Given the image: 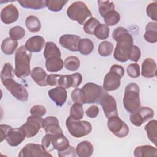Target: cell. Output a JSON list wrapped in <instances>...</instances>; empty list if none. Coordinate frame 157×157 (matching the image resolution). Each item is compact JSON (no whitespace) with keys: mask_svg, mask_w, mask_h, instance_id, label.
<instances>
[{"mask_svg":"<svg viewBox=\"0 0 157 157\" xmlns=\"http://www.w3.org/2000/svg\"><path fill=\"white\" fill-rule=\"evenodd\" d=\"M13 78V69L12 66L9 63H6L1 72V81Z\"/></svg>","mask_w":157,"mask_h":157,"instance_id":"cell-42","label":"cell"},{"mask_svg":"<svg viewBox=\"0 0 157 157\" xmlns=\"http://www.w3.org/2000/svg\"><path fill=\"white\" fill-rule=\"evenodd\" d=\"M109 32L110 29L107 25L99 23L94 30V35L98 39L104 40L109 36Z\"/></svg>","mask_w":157,"mask_h":157,"instance_id":"cell-34","label":"cell"},{"mask_svg":"<svg viewBox=\"0 0 157 157\" xmlns=\"http://www.w3.org/2000/svg\"><path fill=\"white\" fill-rule=\"evenodd\" d=\"M51 139H52V134H47L42 139L41 143L42 145L47 150L48 148L51 144Z\"/></svg>","mask_w":157,"mask_h":157,"instance_id":"cell-53","label":"cell"},{"mask_svg":"<svg viewBox=\"0 0 157 157\" xmlns=\"http://www.w3.org/2000/svg\"><path fill=\"white\" fill-rule=\"evenodd\" d=\"M50 98L56 104L57 106L61 107L66 101L67 94L66 88L58 86L48 91Z\"/></svg>","mask_w":157,"mask_h":157,"instance_id":"cell-17","label":"cell"},{"mask_svg":"<svg viewBox=\"0 0 157 157\" xmlns=\"http://www.w3.org/2000/svg\"><path fill=\"white\" fill-rule=\"evenodd\" d=\"M18 2L26 9H40L46 6L45 1L43 0H18Z\"/></svg>","mask_w":157,"mask_h":157,"instance_id":"cell-31","label":"cell"},{"mask_svg":"<svg viewBox=\"0 0 157 157\" xmlns=\"http://www.w3.org/2000/svg\"><path fill=\"white\" fill-rule=\"evenodd\" d=\"M66 13L71 20L76 21L80 25H84L86 18H91L92 15L86 4L80 1L72 3L67 8Z\"/></svg>","mask_w":157,"mask_h":157,"instance_id":"cell-5","label":"cell"},{"mask_svg":"<svg viewBox=\"0 0 157 157\" xmlns=\"http://www.w3.org/2000/svg\"><path fill=\"white\" fill-rule=\"evenodd\" d=\"M59 74H50L48 75L47 78V83L50 86H56L58 85V80L59 77Z\"/></svg>","mask_w":157,"mask_h":157,"instance_id":"cell-52","label":"cell"},{"mask_svg":"<svg viewBox=\"0 0 157 157\" xmlns=\"http://www.w3.org/2000/svg\"><path fill=\"white\" fill-rule=\"evenodd\" d=\"M18 47L17 40H13L10 37L4 39L1 44V50L6 55L13 54Z\"/></svg>","mask_w":157,"mask_h":157,"instance_id":"cell-28","label":"cell"},{"mask_svg":"<svg viewBox=\"0 0 157 157\" xmlns=\"http://www.w3.org/2000/svg\"><path fill=\"white\" fill-rule=\"evenodd\" d=\"M99 21L94 17L90 18L83 25L84 31L90 35L94 34V30L97 26L99 24Z\"/></svg>","mask_w":157,"mask_h":157,"instance_id":"cell-40","label":"cell"},{"mask_svg":"<svg viewBox=\"0 0 157 157\" xmlns=\"http://www.w3.org/2000/svg\"><path fill=\"white\" fill-rule=\"evenodd\" d=\"M45 39L40 36H34L29 38L25 47L29 52H39L44 47Z\"/></svg>","mask_w":157,"mask_h":157,"instance_id":"cell-19","label":"cell"},{"mask_svg":"<svg viewBox=\"0 0 157 157\" xmlns=\"http://www.w3.org/2000/svg\"><path fill=\"white\" fill-rule=\"evenodd\" d=\"M42 128H43L47 134H63V131L59 124V121L54 116H48L43 119Z\"/></svg>","mask_w":157,"mask_h":157,"instance_id":"cell-15","label":"cell"},{"mask_svg":"<svg viewBox=\"0 0 157 157\" xmlns=\"http://www.w3.org/2000/svg\"><path fill=\"white\" fill-rule=\"evenodd\" d=\"M13 128L12 126L7 125V124H1L0 125V129H1V142H2L4 139H6V137L9 133V132Z\"/></svg>","mask_w":157,"mask_h":157,"instance_id":"cell-50","label":"cell"},{"mask_svg":"<svg viewBox=\"0 0 157 157\" xmlns=\"http://www.w3.org/2000/svg\"><path fill=\"white\" fill-rule=\"evenodd\" d=\"M134 155L136 157L157 156V150L149 145H140L137 147L134 151Z\"/></svg>","mask_w":157,"mask_h":157,"instance_id":"cell-24","label":"cell"},{"mask_svg":"<svg viewBox=\"0 0 157 157\" xmlns=\"http://www.w3.org/2000/svg\"><path fill=\"white\" fill-rule=\"evenodd\" d=\"M20 157H36L46 156L52 157V155L48 153L47 150L40 144L29 143L27 144L18 153Z\"/></svg>","mask_w":157,"mask_h":157,"instance_id":"cell-11","label":"cell"},{"mask_svg":"<svg viewBox=\"0 0 157 157\" xmlns=\"http://www.w3.org/2000/svg\"><path fill=\"white\" fill-rule=\"evenodd\" d=\"M66 126L69 132L76 138L87 136L92 131V126L90 122L85 120H74L71 117H68L66 119Z\"/></svg>","mask_w":157,"mask_h":157,"instance_id":"cell-7","label":"cell"},{"mask_svg":"<svg viewBox=\"0 0 157 157\" xmlns=\"http://www.w3.org/2000/svg\"><path fill=\"white\" fill-rule=\"evenodd\" d=\"M80 65V61L78 57L75 56H69L67 57L64 61V66L69 71H75Z\"/></svg>","mask_w":157,"mask_h":157,"instance_id":"cell-33","label":"cell"},{"mask_svg":"<svg viewBox=\"0 0 157 157\" xmlns=\"http://www.w3.org/2000/svg\"><path fill=\"white\" fill-rule=\"evenodd\" d=\"M105 92L100 86L94 83H87L80 88L82 104H94L99 102Z\"/></svg>","mask_w":157,"mask_h":157,"instance_id":"cell-6","label":"cell"},{"mask_svg":"<svg viewBox=\"0 0 157 157\" xmlns=\"http://www.w3.org/2000/svg\"><path fill=\"white\" fill-rule=\"evenodd\" d=\"M26 137V135L23 131L20 128H18L12 129L9 132L6 137V140L10 146L17 147L20 145Z\"/></svg>","mask_w":157,"mask_h":157,"instance_id":"cell-18","label":"cell"},{"mask_svg":"<svg viewBox=\"0 0 157 157\" xmlns=\"http://www.w3.org/2000/svg\"><path fill=\"white\" fill-rule=\"evenodd\" d=\"M112 37L117 42L113 53L115 60L121 63L129 60V53L134 46L131 34L126 28L119 26L113 30Z\"/></svg>","mask_w":157,"mask_h":157,"instance_id":"cell-1","label":"cell"},{"mask_svg":"<svg viewBox=\"0 0 157 157\" xmlns=\"http://www.w3.org/2000/svg\"><path fill=\"white\" fill-rule=\"evenodd\" d=\"M127 74L132 78H137L140 75V66L137 63L130 64L127 67Z\"/></svg>","mask_w":157,"mask_h":157,"instance_id":"cell-45","label":"cell"},{"mask_svg":"<svg viewBox=\"0 0 157 157\" xmlns=\"http://www.w3.org/2000/svg\"><path fill=\"white\" fill-rule=\"evenodd\" d=\"M31 53L25 45L20 47L15 55L14 74L18 78H25L31 74L30 61Z\"/></svg>","mask_w":157,"mask_h":157,"instance_id":"cell-2","label":"cell"},{"mask_svg":"<svg viewBox=\"0 0 157 157\" xmlns=\"http://www.w3.org/2000/svg\"><path fill=\"white\" fill-rule=\"evenodd\" d=\"M99 12L101 17H104L107 13L115 10V4L109 1H98Z\"/></svg>","mask_w":157,"mask_h":157,"instance_id":"cell-39","label":"cell"},{"mask_svg":"<svg viewBox=\"0 0 157 157\" xmlns=\"http://www.w3.org/2000/svg\"><path fill=\"white\" fill-rule=\"evenodd\" d=\"M33 80L40 86H46L47 85V78L48 75L41 67H34L31 72Z\"/></svg>","mask_w":157,"mask_h":157,"instance_id":"cell-22","label":"cell"},{"mask_svg":"<svg viewBox=\"0 0 157 157\" xmlns=\"http://www.w3.org/2000/svg\"><path fill=\"white\" fill-rule=\"evenodd\" d=\"M46 109L42 105H35L30 109V113L33 115L42 117L46 113Z\"/></svg>","mask_w":157,"mask_h":157,"instance_id":"cell-46","label":"cell"},{"mask_svg":"<svg viewBox=\"0 0 157 157\" xmlns=\"http://www.w3.org/2000/svg\"><path fill=\"white\" fill-rule=\"evenodd\" d=\"M93 42L88 38L81 39L78 44V51L83 55H90L93 50Z\"/></svg>","mask_w":157,"mask_h":157,"instance_id":"cell-29","label":"cell"},{"mask_svg":"<svg viewBox=\"0 0 157 157\" xmlns=\"http://www.w3.org/2000/svg\"><path fill=\"white\" fill-rule=\"evenodd\" d=\"M107 127L115 136L123 138L129 133V127L118 115H114L108 118Z\"/></svg>","mask_w":157,"mask_h":157,"instance_id":"cell-9","label":"cell"},{"mask_svg":"<svg viewBox=\"0 0 157 157\" xmlns=\"http://www.w3.org/2000/svg\"><path fill=\"white\" fill-rule=\"evenodd\" d=\"M58 86L66 89L72 87V81L71 75H60L58 80Z\"/></svg>","mask_w":157,"mask_h":157,"instance_id":"cell-44","label":"cell"},{"mask_svg":"<svg viewBox=\"0 0 157 157\" xmlns=\"http://www.w3.org/2000/svg\"><path fill=\"white\" fill-rule=\"evenodd\" d=\"M156 128L157 121L156 120L150 121L145 126V130L149 140L156 146Z\"/></svg>","mask_w":157,"mask_h":157,"instance_id":"cell-30","label":"cell"},{"mask_svg":"<svg viewBox=\"0 0 157 157\" xmlns=\"http://www.w3.org/2000/svg\"><path fill=\"white\" fill-rule=\"evenodd\" d=\"M145 40L151 44L157 42V23L156 22H150L145 26L144 34Z\"/></svg>","mask_w":157,"mask_h":157,"instance_id":"cell-25","label":"cell"},{"mask_svg":"<svg viewBox=\"0 0 157 157\" xmlns=\"http://www.w3.org/2000/svg\"><path fill=\"white\" fill-rule=\"evenodd\" d=\"M51 144L53 148L58 150V152L62 151L69 147V140L63 134H52Z\"/></svg>","mask_w":157,"mask_h":157,"instance_id":"cell-21","label":"cell"},{"mask_svg":"<svg viewBox=\"0 0 157 157\" xmlns=\"http://www.w3.org/2000/svg\"><path fill=\"white\" fill-rule=\"evenodd\" d=\"M2 82V85L17 99L21 101H26L28 99V92L21 84L15 82L13 78H8Z\"/></svg>","mask_w":157,"mask_h":157,"instance_id":"cell-8","label":"cell"},{"mask_svg":"<svg viewBox=\"0 0 157 157\" xmlns=\"http://www.w3.org/2000/svg\"><path fill=\"white\" fill-rule=\"evenodd\" d=\"M124 74L123 67L113 64L110 67V71L105 75L103 82V89L106 91H112L117 90L121 83V78Z\"/></svg>","mask_w":157,"mask_h":157,"instance_id":"cell-4","label":"cell"},{"mask_svg":"<svg viewBox=\"0 0 157 157\" xmlns=\"http://www.w3.org/2000/svg\"><path fill=\"white\" fill-rule=\"evenodd\" d=\"M141 75L146 78L155 77L156 75V64L154 59L146 58L142 64Z\"/></svg>","mask_w":157,"mask_h":157,"instance_id":"cell-20","label":"cell"},{"mask_svg":"<svg viewBox=\"0 0 157 157\" xmlns=\"http://www.w3.org/2000/svg\"><path fill=\"white\" fill-rule=\"evenodd\" d=\"M27 29L31 33H37L41 28V23L39 18L34 15L28 16L25 20Z\"/></svg>","mask_w":157,"mask_h":157,"instance_id":"cell-32","label":"cell"},{"mask_svg":"<svg viewBox=\"0 0 157 157\" xmlns=\"http://www.w3.org/2000/svg\"><path fill=\"white\" fill-rule=\"evenodd\" d=\"M43 119L41 117L31 115L27 118L26 122L20 128L25 132L27 138L35 136L42 128Z\"/></svg>","mask_w":157,"mask_h":157,"instance_id":"cell-10","label":"cell"},{"mask_svg":"<svg viewBox=\"0 0 157 157\" xmlns=\"http://www.w3.org/2000/svg\"><path fill=\"white\" fill-rule=\"evenodd\" d=\"M67 2V1L65 0H47L45 1V5L50 11L59 12Z\"/></svg>","mask_w":157,"mask_h":157,"instance_id":"cell-38","label":"cell"},{"mask_svg":"<svg viewBox=\"0 0 157 157\" xmlns=\"http://www.w3.org/2000/svg\"><path fill=\"white\" fill-rule=\"evenodd\" d=\"M140 55L141 52L140 48L137 46L134 45L129 53V59L134 62H137L140 58Z\"/></svg>","mask_w":157,"mask_h":157,"instance_id":"cell-47","label":"cell"},{"mask_svg":"<svg viewBox=\"0 0 157 157\" xmlns=\"http://www.w3.org/2000/svg\"><path fill=\"white\" fill-rule=\"evenodd\" d=\"M93 150V145L88 140L80 142L75 149L77 155L79 157H90L92 155Z\"/></svg>","mask_w":157,"mask_h":157,"instance_id":"cell-23","label":"cell"},{"mask_svg":"<svg viewBox=\"0 0 157 157\" xmlns=\"http://www.w3.org/2000/svg\"><path fill=\"white\" fill-rule=\"evenodd\" d=\"M19 17L18 9L13 4H10L4 7L1 11V20L4 24H10L15 22Z\"/></svg>","mask_w":157,"mask_h":157,"instance_id":"cell-14","label":"cell"},{"mask_svg":"<svg viewBox=\"0 0 157 157\" xmlns=\"http://www.w3.org/2000/svg\"><path fill=\"white\" fill-rule=\"evenodd\" d=\"M154 116V111L148 107H140L137 111L130 115L131 122L136 126L139 127Z\"/></svg>","mask_w":157,"mask_h":157,"instance_id":"cell-12","label":"cell"},{"mask_svg":"<svg viewBox=\"0 0 157 157\" xmlns=\"http://www.w3.org/2000/svg\"><path fill=\"white\" fill-rule=\"evenodd\" d=\"M139 93V86L136 83H130L125 87L123 105L127 112L132 113L140 107Z\"/></svg>","mask_w":157,"mask_h":157,"instance_id":"cell-3","label":"cell"},{"mask_svg":"<svg viewBox=\"0 0 157 157\" xmlns=\"http://www.w3.org/2000/svg\"><path fill=\"white\" fill-rule=\"evenodd\" d=\"M64 66L61 57H53L46 59L45 67L50 72H56L61 71Z\"/></svg>","mask_w":157,"mask_h":157,"instance_id":"cell-26","label":"cell"},{"mask_svg":"<svg viewBox=\"0 0 157 157\" xmlns=\"http://www.w3.org/2000/svg\"><path fill=\"white\" fill-rule=\"evenodd\" d=\"M44 56L45 59L53 57H61V51L57 45L52 42H47L45 45Z\"/></svg>","mask_w":157,"mask_h":157,"instance_id":"cell-27","label":"cell"},{"mask_svg":"<svg viewBox=\"0 0 157 157\" xmlns=\"http://www.w3.org/2000/svg\"><path fill=\"white\" fill-rule=\"evenodd\" d=\"M105 25L109 26H113L117 25L120 20V15L116 10H112L107 13L104 17Z\"/></svg>","mask_w":157,"mask_h":157,"instance_id":"cell-37","label":"cell"},{"mask_svg":"<svg viewBox=\"0 0 157 157\" xmlns=\"http://www.w3.org/2000/svg\"><path fill=\"white\" fill-rule=\"evenodd\" d=\"M81 38L75 34H64L59 39V44L64 48L72 52L78 51V44Z\"/></svg>","mask_w":157,"mask_h":157,"instance_id":"cell-16","label":"cell"},{"mask_svg":"<svg viewBox=\"0 0 157 157\" xmlns=\"http://www.w3.org/2000/svg\"><path fill=\"white\" fill-rule=\"evenodd\" d=\"M99 103L107 118L114 115H118L117 103L115 98L112 96L104 93L100 99Z\"/></svg>","mask_w":157,"mask_h":157,"instance_id":"cell-13","label":"cell"},{"mask_svg":"<svg viewBox=\"0 0 157 157\" xmlns=\"http://www.w3.org/2000/svg\"><path fill=\"white\" fill-rule=\"evenodd\" d=\"M71 77L72 81V87L77 88L78 87L82 82V75L80 73L76 72L72 74H71Z\"/></svg>","mask_w":157,"mask_h":157,"instance_id":"cell-51","label":"cell"},{"mask_svg":"<svg viewBox=\"0 0 157 157\" xmlns=\"http://www.w3.org/2000/svg\"><path fill=\"white\" fill-rule=\"evenodd\" d=\"M84 115V111L82 104L74 102L70 109V115L74 120H81Z\"/></svg>","mask_w":157,"mask_h":157,"instance_id":"cell-35","label":"cell"},{"mask_svg":"<svg viewBox=\"0 0 157 157\" xmlns=\"http://www.w3.org/2000/svg\"><path fill=\"white\" fill-rule=\"evenodd\" d=\"M147 15L155 22L157 21V1L150 3L146 9Z\"/></svg>","mask_w":157,"mask_h":157,"instance_id":"cell-43","label":"cell"},{"mask_svg":"<svg viewBox=\"0 0 157 157\" xmlns=\"http://www.w3.org/2000/svg\"><path fill=\"white\" fill-rule=\"evenodd\" d=\"M10 37L15 40H21L25 36V29L20 26H16L10 29L9 31Z\"/></svg>","mask_w":157,"mask_h":157,"instance_id":"cell-41","label":"cell"},{"mask_svg":"<svg viewBox=\"0 0 157 157\" xmlns=\"http://www.w3.org/2000/svg\"><path fill=\"white\" fill-rule=\"evenodd\" d=\"M58 155L59 157H64V156H71V157H75L77 155L76 151L74 149V148L71 145L64 150L62 151H59L58 153Z\"/></svg>","mask_w":157,"mask_h":157,"instance_id":"cell-48","label":"cell"},{"mask_svg":"<svg viewBox=\"0 0 157 157\" xmlns=\"http://www.w3.org/2000/svg\"><path fill=\"white\" fill-rule=\"evenodd\" d=\"M99 107L96 105H93L90 106L86 110V115L90 118H96L99 114Z\"/></svg>","mask_w":157,"mask_h":157,"instance_id":"cell-49","label":"cell"},{"mask_svg":"<svg viewBox=\"0 0 157 157\" xmlns=\"http://www.w3.org/2000/svg\"><path fill=\"white\" fill-rule=\"evenodd\" d=\"M113 50V45L110 42L104 40L101 42L99 45L98 52L102 56H108L112 53Z\"/></svg>","mask_w":157,"mask_h":157,"instance_id":"cell-36","label":"cell"}]
</instances>
